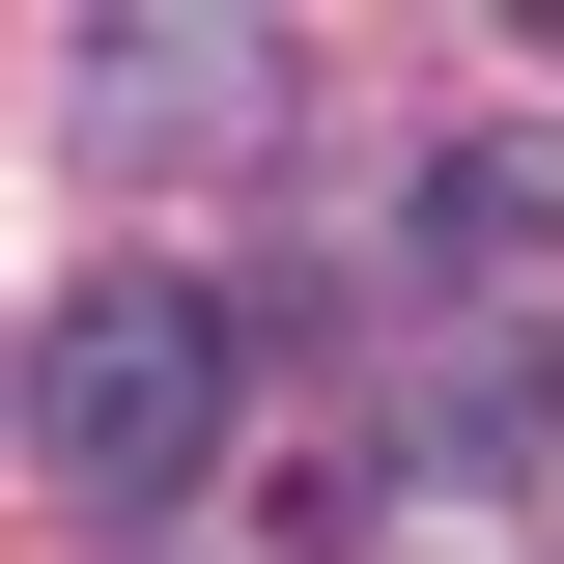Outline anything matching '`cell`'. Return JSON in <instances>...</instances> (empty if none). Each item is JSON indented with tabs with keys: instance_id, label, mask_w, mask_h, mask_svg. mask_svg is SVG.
Wrapping results in <instances>:
<instances>
[{
	"instance_id": "6da1fadb",
	"label": "cell",
	"mask_w": 564,
	"mask_h": 564,
	"mask_svg": "<svg viewBox=\"0 0 564 564\" xmlns=\"http://www.w3.org/2000/svg\"><path fill=\"white\" fill-rule=\"evenodd\" d=\"M29 452H57L85 508H198L226 452H254V339H226L198 282H85L57 339H29Z\"/></svg>"
},
{
	"instance_id": "7a4b0ae2",
	"label": "cell",
	"mask_w": 564,
	"mask_h": 564,
	"mask_svg": "<svg viewBox=\"0 0 564 564\" xmlns=\"http://www.w3.org/2000/svg\"><path fill=\"white\" fill-rule=\"evenodd\" d=\"M423 254L452 282H536L564 254V141H452V170H423Z\"/></svg>"
},
{
	"instance_id": "3957f363",
	"label": "cell",
	"mask_w": 564,
	"mask_h": 564,
	"mask_svg": "<svg viewBox=\"0 0 564 564\" xmlns=\"http://www.w3.org/2000/svg\"><path fill=\"white\" fill-rule=\"evenodd\" d=\"M423 480H452V508H508V480H536V367H508V339H452V367H423Z\"/></svg>"
},
{
	"instance_id": "277c9868",
	"label": "cell",
	"mask_w": 564,
	"mask_h": 564,
	"mask_svg": "<svg viewBox=\"0 0 564 564\" xmlns=\"http://www.w3.org/2000/svg\"><path fill=\"white\" fill-rule=\"evenodd\" d=\"M85 113H170V141H226V113H254V57H226V29H85Z\"/></svg>"
}]
</instances>
